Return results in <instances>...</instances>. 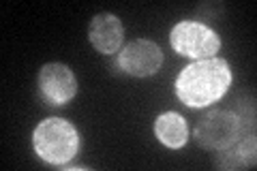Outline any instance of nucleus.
Instances as JSON below:
<instances>
[{
    "mask_svg": "<svg viewBox=\"0 0 257 171\" xmlns=\"http://www.w3.org/2000/svg\"><path fill=\"white\" fill-rule=\"evenodd\" d=\"M231 79L234 75L227 60L214 56L206 60H193L189 67H184L176 77L174 90L178 101L187 107H208L227 94Z\"/></svg>",
    "mask_w": 257,
    "mask_h": 171,
    "instance_id": "1",
    "label": "nucleus"
},
{
    "mask_svg": "<svg viewBox=\"0 0 257 171\" xmlns=\"http://www.w3.org/2000/svg\"><path fill=\"white\" fill-rule=\"evenodd\" d=\"M32 148L50 165H67L79 152V131L64 118H47L32 133Z\"/></svg>",
    "mask_w": 257,
    "mask_h": 171,
    "instance_id": "2",
    "label": "nucleus"
},
{
    "mask_svg": "<svg viewBox=\"0 0 257 171\" xmlns=\"http://www.w3.org/2000/svg\"><path fill=\"white\" fill-rule=\"evenodd\" d=\"M170 45L178 56H184V58L191 60H206L214 58L216 52L221 50V39L206 24L184 20L172 28Z\"/></svg>",
    "mask_w": 257,
    "mask_h": 171,
    "instance_id": "3",
    "label": "nucleus"
},
{
    "mask_svg": "<svg viewBox=\"0 0 257 171\" xmlns=\"http://www.w3.org/2000/svg\"><path fill=\"white\" fill-rule=\"evenodd\" d=\"M240 139V122L231 109H210L195 124V141L204 150H223Z\"/></svg>",
    "mask_w": 257,
    "mask_h": 171,
    "instance_id": "4",
    "label": "nucleus"
},
{
    "mask_svg": "<svg viewBox=\"0 0 257 171\" xmlns=\"http://www.w3.org/2000/svg\"><path fill=\"white\" fill-rule=\"evenodd\" d=\"M161 67H163V50L150 39H135L120 47L114 69L131 77H152Z\"/></svg>",
    "mask_w": 257,
    "mask_h": 171,
    "instance_id": "5",
    "label": "nucleus"
},
{
    "mask_svg": "<svg viewBox=\"0 0 257 171\" xmlns=\"http://www.w3.org/2000/svg\"><path fill=\"white\" fill-rule=\"evenodd\" d=\"M39 96L43 103L52 107H62L75 99L77 94V77L67 64L62 62H47L39 71L37 77Z\"/></svg>",
    "mask_w": 257,
    "mask_h": 171,
    "instance_id": "6",
    "label": "nucleus"
},
{
    "mask_svg": "<svg viewBox=\"0 0 257 171\" xmlns=\"http://www.w3.org/2000/svg\"><path fill=\"white\" fill-rule=\"evenodd\" d=\"M88 39H90L92 47L99 54H116L122 47L124 28L118 15L114 13H99L90 20L88 26Z\"/></svg>",
    "mask_w": 257,
    "mask_h": 171,
    "instance_id": "7",
    "label": "nucleus"
},
{
    "mask_svg": "<svg viewBox=\"0 0 257 171\" xmlns=\"http://www.w3.org/2000/svg\"><path fill=\"white\" fill-rule=\"evenodd\" d=\"M155 135L157 139L170 150H180L189 141V126L180 113L165 111L155 120Z\"/></svg>",
    "mask_w": 257,
    "mask_h": 171,
    "instance_id": "8",
    "label": "nucleus"
},
{
    "mask_svg": "<svg viewBox=\"0 0 257 171\" xmlns=\"http://www.w3.org/2000/svg\"><path fill=\"white\" fill-rule=\"evenodd\" d=\"M214 167L221 169V171H236L242 167V160L238 156V150H236V143L229 145V148H223V150H216L214 154Z\"/></svg>",
    "mask_w": 257,
    "mask_h": 171,
    "instance_id": "9",
    "label": "nucleus"
},
{
    "mask_svg": "<svg viewBox=\"0 0 257 171\" xmlns=\"http://www.w3.org/2000/svg\"><path fill=\"white\" fill-rule=\"evenodd\" d=\"M236 150H238V156L240 160H242V167H251L255 169L257 165V139H255V133L246 135V137H240V139L236 141Z\"/></svg>",
    "mask_w": 257,
    "mask_h": 171,
    "instance_id": "10",
    "label": "nucleus"
}]
</instances>
